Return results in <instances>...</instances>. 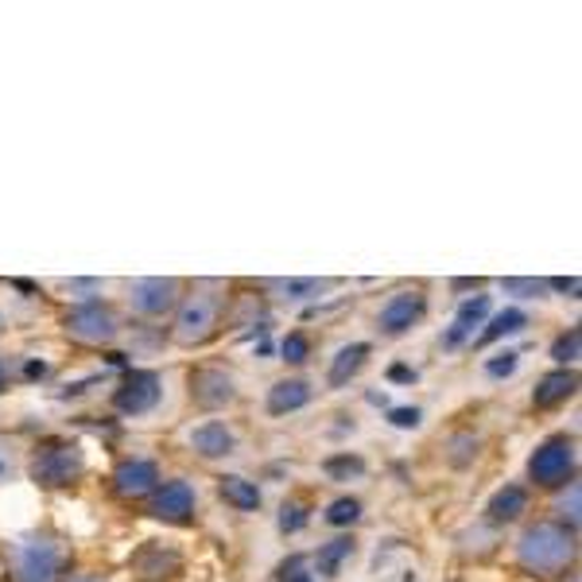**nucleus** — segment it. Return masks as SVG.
<instances>
[{"label": "nucleus", "instance_id": "1", "mask_svg": "<svg viewBox=\"0 0 582 582\" xmlns=\"http://www.w3.org/2000/svg\"><path fill=\"white\" fill-rule=\"evenodd\" d=\"M516 560H521V568L529 571V575H540V579L563 575V571L575 563V532L555 521L532 524L521 536Z\"/></svg>", "mask_w": 582, "mask_h": 582}, {"label": "nucleus", "instance_id": "2", "mask_svg": "<svg viewBox=\"0 0 582 582\" xmlns=\"http://www.w3.org/2000/svg\"><path fill=\"white\" fill-rule=\"evenodd\" d=\"M575 466H579V451L575 439L568 435H552L532 451L529 459V478L544 490H560V485L575 482Z\"/></svg>", "mask_w": 582, "mask_h": 582}, {"label": "nucleus", "instance_id": "3", "mask_svg": "<svg viewBox=\"0 0 582 582\" xmlns=\"http://www.w3.org/2000/svg\"><path fill=\"white\" fill-rule=\"evenodd\" d=\"M8 571H12V582H59L62 552L43 536L16 540L12 555H8Z\"/></svg>", "mask_w": 582, "mask_h": 582}, {"label": "nucleus", "instance_id": "4", "mask_svg": "<svg viewBox=\"0 0 582 582\" xmlns=\"http://www.w3.org/2000/svg\"><path fill=\"white\" fill-rule=\"evenodd\" d=\"M86 470V454L78 443H47L31 459V478L47 490H62V485H74Z\"/></svg>", "mask_w": 582, "mask_h": 582}, {"label": "nucleus", "instance_id": "5", "mask_svg": "<svg viewBox=\"0 0 582 582\" xmlns=\"http://www.w3.org/2000/svg\"><path fill=\"white\" fill-rule=\"evenodd\" d=\"M218 319H222V299L207 295V291L187 295L183 307H179V319H175V342H183V345L207 342V338L218 330Z\"/></svg>", "mask_w": 582, "mask_h": 582}, {"label": "nucleus", "instance_id": "6", "mask_svg": "<svg viewBox=\"0 0 582 582\" xmlns=\"http://www.w3.org/2000/svg\"><path fill=\"white\" fill-rule=\"evenodd\" d=\"M67 330L78 342L101 345V342H113L121 327H117V314L109 311L101 299H86V303H74L67 311Z\"/></svg>", "mask_w": 582, "mask_h": 582}, {"label": "nucleus", "instance_id": "7", "mask_svg": "<svg viewBox=\"0 0 582 582\" xmlns=\"http://www.w3.org/2000/svg\"><path fill=\"white\" fill-rule=\"evenodd\" d=\"M423 311H428V295H423V288H400L397 295H389V303L381 307L377 327H381L384 334H408V330L423 319Z\"/></svg>", "mask_w": 582, "mask_h": 582}, {"label": "nucleus", "instance_id": "8", "mask_svg": "<svg viewBox=\"0 0 582 582\" xmlns=\"http://www.w3.org/2000/svg\"><path fill=\"white\" fill-rule=\"evenodd\" d=\"M191 400L199 408H207V412H218V408H225V404L238 400V384H233V377L225 373V369L199 365L191 373Z\"/></svg>", "mask_w": 582, "mask_h": 582}, {"label": "nucleus", "instance_id": "9", "mask_svg": "<svg viewBox=\"0 0 582 582\" xmlns=\"http://www.w3.org/2000/svg\"><path fill=\"white\" fill-rule=\"evenodd\" d=\"M160 392H163L160 377L148 373V369H132V373L124 377L121 389L113 392V404H117V412H124V415H144L160 404Z\"/></svg>", "mask_w": 582, "mask_h": 582}, {"label": "nucleus", "instance_id": "10", "mask_svg": "<svg viewBox=\"0 0 582 582\" xmlns=\"http://www.w3.org/2000/svg\"><path fill=\"white\" fill-rule=\"evenodd\" d=\"M113 490L121 493L124 501H140L148 493L160 490V466L152 459H124L121 466L113 470Z\"/></svg>", "mask_w": 582, "mask_h": 582}, {"label": "nucleus", "instance_id": "11", "mask_svg": "<svg viewBox=\"0 0 582 582\" xmlns=\"http://www.w3.org/2000/svg\"><path fill=\"white\" fill-rule=\"evenodd\" d=\"M490 307H493L490 295H470L466 303L459 307V314H454L451 330L439 338V342H443V350H459V345H466L470 338L478 334V327H485V319H490Z\"/></svg>", "mask_w": 582, "mask_h": 582}, {"label": "nucleus", "instance_id": "12", "mask_svg": "<svg viewBox=\"0 0 582 582\" xmlns=\"http://www.w3.org/2000/svg\"><path fill=\"white\" fill-rule=\"evenodd\" d=\"M132 307H137L140 314H168L171 307L179 303V280H163V277H148V280H137L132 284Z\"/></svg>", "mask_w": 582, "mask_h": 582}, {"label": "nucleus", "instance_id": "13", "mask_svg": "<svg viewBox=\"0 0 582 582\" xmlns=\"http://www.w3.org/2000/svg\"><path fill=\"white\" fill-rule=\"evenodd\" d=\"M152 513L168 524H187L194 516V490L187 482H168L152 493Z\"/></svg>", "mask_w": 582, "mask_h": 582}, {"label": "nucleus", "instance_id": "14", "mask_svg": "<svg viewBox=\"0 0 582 582\" xmlns=\"http://www.w3.org/2000/svg\"><path fill=\"white\" fill-rule=\"evenodd\" d=\"M233 446H238V439L222 420H207L191 431V451L202 459H225V454H233Z\"/></svg>", "mask_w": 582, "mask_h": 582}, {"label": "nucleus", "instance_id": "15", "mask_svg": "<svg viewBox=\"0 0 582 582\" xmlns=\"http://www.w3.org/2000/svg\"><path fill=\"white\" fill-rule=\"evenodd\" d=\"M575 389H579V377L571 373V369H555V373H548L544 381L532 389V408L548 412V408L568 404V400L575 397Z\"/></svg>", "mask_w": 582, "mask_h": 582}, {"label": "nucleus", "instance_id": "16", "mask_svg": "<svg viewBox=\"0 0 582 582\" xmlns=\"http://www.w3.org/2000/svg\"><path fill=\"white\" fill-rule=\"evenodd\" d=\"M369 353H373V345H369V342L342 345V350L334 353V361H330V369H327V384H330V389H342V384H350L353 377L365 369Z\"/></svg>", "mask_w": 582, "mask_h": 582}, {"label": "nucleus", "instance_id": "17", "mask_svg": "<svg viewBox=\"0 0 582 582\" xmlns=\"http://www.w3.org/2000/svg\"><path fill=\"white\" fill-rule=\"evenodd\" d=\"M311 404V384L291 377V381H277L269 389V415H288L299 412V408Z\"/></svg>", "mask_w": 582, "mask_h": 582}, {"label": "nucleus", "instance_id": "18", "mask_svg": "<svg viewBox=\"0 0 582 582\" xmlns=\"http://www.w3.org/2000/svg\"><path fill=\"white\" fill-rule=\"evenodd\" d=\"M218 493H222L225 505H233L238 513H253V509H261V485L249 482V478H241V474L218 478Z\"/></svg>", "mask_w": 582, "mask_h": 582}, {"label": "nucleus", "instance_id": "19", "mask_svg": "<svg viewBox=\"0 0 582 582\" xmlns=\"http://www.w3.org/2000/svg\"><path fill=\"white\" fill-rule=\"evenodd\" d=\"M485 513H490L493 524H513L521 513H529V490L524 485H505V490H498L490 498Z\"/></svg>", "mask_w": 582, "mask_h": 582}, {"label": "nucleus", "instance_id": "20", "mask_svg": "<svg viewBox=\"0 0 582 582\" xmlns=\"http://www.w3.org/2000/svg\"><path fill=\"white\" fill-rule=\"evenodd\" d=\"M353 555V540L350 536H338L330 540V544L319 548V555H314V571H319L322 579H338V571H342V563Z\"/></svg>", "mask_w": 582, "mask_h": 582}, {"label": "nucleus", "instance_id": "21", "mask_svg": "<svg viewBox=\"0 0 582 582\" xmlns=\"http://www.w3.org/2000/svg\"><path fill=\"white\" fill-rule=\"evenodd\" d=\"M529 327V314L524 311H516V307H509V311H501V314H493L490 319V327L478 334V342L482 345H490V342H498V338H505V334H521V330Z\"/></svg>", "mask_w": 582, "mask_h": 582}, {"label": "nucleus", "instance_id": "22", "mask_svg": "<svg viewBox=\"0 0 582 582\" xmlns=\"http://www.w3.org/2000/svg\"><path fill=\"white\" fill-rule=\"evenodd\" d=\"M361 516V501L358 498H338L327 505V524H334V529H345V524H353Z\"/></svg>", "mask_w": 582, "mask_h": 582}, {"label": "nucleus", "instance_id": "23", "mask_svg": "<svg viewBox=\"0 0 582 582\" xmlns=\"http://www.w3.org/2000/svg\"><path fill=\"white\" fill-rule=\"evenodd\" d=\"M280 353H284L288 365H303V361L311 358V338H307L303 330H291L284 342H280Z\"/></svg>", "mask_w": 582, "mask_h": 582}, {"label": "nucleus", "instance_id": "24", "mask_svg": "<svg viewBox=\"0 0 582 582\" xmlns=\"http://www.w3.org/2000/svg\"><path fill=\"white\" fill-rule=\"evenodd\" d=\"M327 474L330 478H358V474H365V462L350 459V454H334V459H327Z\"/></svg>", "mask_w": 582, "mask_h": 582}, {"label": "nucleus", "instance_id": "25", "mask_svg": "<svg viewBox=\"0 0 582 582\" xmlns=\"http://www.w3.org/2000/svg\"><path fill=\"white\" fill-rule=\"evenodd\" d=\"M284 291L288 299H311L319 295V291H327V280H284V284H277Z\"/></svg>", "mask_w": 582, "mask_h": 582}, {"label": "nucleus", "instance_id": "26", "mask_svg": "<svg viewBox=\"0 0 582 582\" xmlns=\"http://www.w3.org/2000/svg\"><path fill=\"white\" fill-rule=\"evenodd\" d=\"M579 342H582L579 330H568V334H560V338H555V345H552V358L563 361V365H568V361H575L579 358Z\"/></svg>", "mask_w": 582, "mask_h": 582}, {"label": "nucleus", "instance_id": "27", "mask_svg": "<svg viewBox=\"0 0 582 582\" xmlns=\"http://www.w3.org/2000/svg\"><path fill=\"white\" fill-rule=\"evenodd\" d=\"M303 524H307V509L295 505V501H291V505H284V513H280V532L295 536V532L303 529Z\"/></svg>", "mask_w": 582, "mask_h": 582}, {"label": "nucleus", "instance_id": "28", "mask_svg": "<svg viewBox=\"0 0 582 582\" xmlns=\"http://www.w3.org/2000/svg\"><path fill=\"white\" fill-rule=\"evenodd\" d=\"M280 582H314V575L307 571V560H303V555H291L284 568H280Z\"/></svg>", "mask_w": 582, "mask_h": 582}, {"label": "nucleus", "instance_id": "29", "mask_svg": "<svg viewBox=\"0 0 582 582\" xmlns=\"http://www.w3.org/2000/svg\"><path fill=\"white\" fill-rule=\"evenodd\" d=\"M555 509H560L563 521H568L571 529H575V524H579V485H575V482L568 485V498H560V505H555ZM568 524H563V529H568Z\"/></svg>", "mask_w": 582, "mask_h": 582}, {"label": "nucleus", "instance_id": "30", "mask_svg": "<svg viewBox=\"0 0 582 582\" xmlns=\"http://www.w3.org/2000/svg\"><path fill=\"white\" fill-rule=\"evenodd\" d=\"M501 288L513 291V295H521V299H536L548 284L544 280H501Z\"/></svg>", "mask_w": 582, "mask_h": 582}, {"label": "nucleus", "instance_id": "31", "mask_svg": "<svg viewBox=\"0 0 582 582\" xmlns=\"http://www.w3.org/2000/svg\"><path fill=\"white\" fill-rule=\"evenodd\" d=\"M516 358H521V353H513V350L498 353L493 361H485V373H490V377H509L516 369Z\"/></svg>", "mask_w": 582, "mask_h": 582}, {"label": "nucleus", "instance_id": "32", "mask_svg": "<svg viewBox=\"0 0 582 582\" xmlns=\"http://www.w3.org/2000/svg\"><path fill=\"white\" fill-rule=\"evenodd\" d=\"M389 423L392 428H420V408H392Z\"/></svg>", "mask_w": 582, "mask_h": 582}, {"label": "nucleus", "instance_id": "33", "mask_svg": "<svg viewBox=\"0 0 582 582\" xmlns=\"http://www.w3.org/2000/svg\"><path fill=\"white\" fill-rule=\"evenodd\" d=\"M12 474H16V459H12V451H8V446H0V485L12 482Z\"/></svg>", "mask_w": 582, "mask_h": 582}, {"label": "nucleus", "instance_id": "34", "mask_svg": "<svg viewBox=\"0 0 582 582\" xmlns=\"http://www.w3.org/2000/svg\"><path fill=\"white\" fill-rule=\"evenodd\" d=\"M548 288H555V291H579V280L571 277V280H544Z\"/></svg>", "mask_w": 582, "mask_h": 582}, {"label": "nucleus", "instance_id": "35", "mask_svg": "<svg viewBox=\"0 0 582 582\" xmlns=\"http://www.w3.org/2000/svg\"><path fill=\"white\" fill-rule=\"evenodd\" d=\"M389 377H392V381H412L415 373H412V369H404V365H392V373H389Z\"/></svg>", "mask_w": 582, "mask_h": 582}, {"label": "nucleus", "instance_id": "36", "mask_svg": "<svg viewBox=\"0 0 582 582\" xmlns=\"http://www.w3.org/2000/svg\"><path fill=\"white\" fill-rule=\"evenodd\" d=\"M0 389H4V361H0Z\"/></svg>", "mask_w": 582, "mask_h": 582}, {"label": "nucleus", "instance_id": "37", "mask_svg": "<svg viewBox=\"0 0 582 582\" xmlns=\"http://www.w3.org/2000/svg\"><path fill=\"white\" fill-rule=\"evenodd\" d=\"M74 582H101V579H74Z\"/></svg>", "mask_w": 582, "mask_h": 582}, {"label": "nucleus", "instance_id": "38", "mask_svg": "<svg viewBox=\"0 0 582 582\" xmlns=\"http://www.w3.org/2000/svg\"><path fill=\"white\" fill-rule=\"evenodd\" d=\"M0 327H4V314H0Z\"/></svg>", "mask_w": 582, "mask_h": 582}]
</instances>
